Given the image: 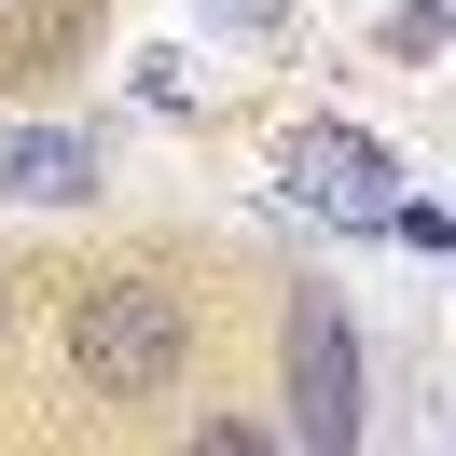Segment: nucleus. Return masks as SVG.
Instances as JSON below:
<instances>
[{
	"label": "nucleus",
	"instance_id": "2",
	"mask_svg": "<svg viewBox=\"0 0 456 456\" xmlns=\"http://www.w3.org/2000/svg\"><path fill=\"white\" fill-rule=\"evenodd\" d=\"M360 360H346V318L332 305H305V332H290V401H305V428L318 443H346V428H360Z\"/></svg>",
	"mask_w": 456,
	"mask_h": 456
},
{
	"label": "nucleus",
	"instance_id": "5",
	"mask_svg": "<svg viewBox=\"0 0 456 456\" xmlns=\"http://www.w3.org/2000/svg\"><path fill=\"white\" fill-rule=\"evenodd\" d=\"M0 332H14V277H0Z\"/></svg>",
	"mask_w": 456,
	"mask_h": 456
},
{
	"label": "nucleus",
	"instance_id": "3",
	"mask_svg": "<svg viewBox=\"0 0 456 456\" xmlns=\"http://www.w3.org/2000/svg\"><path fill=\"white\" fill-rule=\"evenodd\" d=\"M0 194H28V208L97 194V139H0Z\"/></svg>",
	"mask_w": 456,
	"mask_h": 456
},
{
	"label": "nucleus",
	"instance_id": "4",
	"mask_svg": "<svg viewBox=\"0 0 456 456\" xmlns=\"http://www.w3.org/2000/svg\"><path fill=\"white\" fill-rule=\"evenodd\" d=\"M387 42H401V56H428V42H456V0H401V14H387Z\"/></svg>",
	"mask_w": 456,
	"mask_h": 456
},
{
	"label": "nucleus",
	"instance_id": "1",
	"mask_svg": "<svg viewBox=\"0 0 456 456\" xmlns=\"http://www.w3.org/2000/svg\"><path fill=\"white\" fill-rule=\"evenodd\" d=\"M69 373L97 401H180V373H194V290L152 277V263L84 277L69 290Z\"/></svg>",
	"mask_w": 456,
	"mask_h": 456
}]
</instances>
